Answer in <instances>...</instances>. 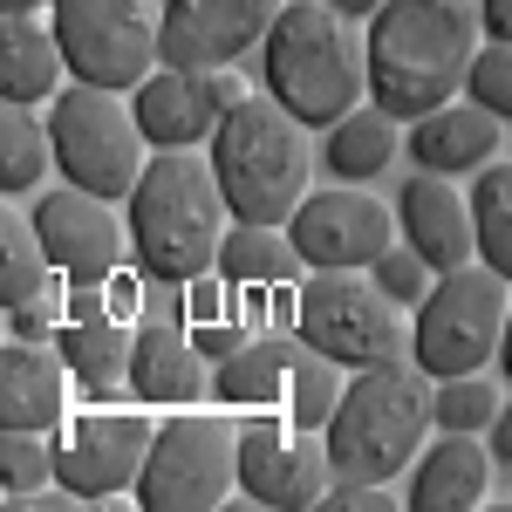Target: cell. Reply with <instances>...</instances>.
<instances>
[{"label": "cell", "mask_w": 512, "mask_h": 512, "mask_svg": "<svg viewBox=\"0 0 512 512\" xmlns=\"http://www.w3.org/2000/svg\"><path fill=\"white\" fill-rule=\"evenodd\" d=\"M76 82L137 89L164 69V7L158 0H55L48 7Z\"/></svg>", "instance_id": "obj_10"}, {"label": "cell", "mask_w": 512, "mask_h": 512, "mask_svg": "<svg viewBox=\"0 0 512 512\" xmlns=\"http://www.w3.org/2000/svg\"><path fill=\"white\" fill-rule=\"evenodd\" d=\"M239 485V424L233 417H205V410H171L151 437V458L137 478V506L144 512H212L226 506Z\"/></svg>", "instance_id": "obj_9"}, {"label": "cell", "mask_w": 512, "mask_h": 512, "mask_svg": "<svg viewBox=\"0 0 512 512\" xmlns=\"http://www.w3.org/2000/svg\"><path fill=\"white\" fill-rule=\"evenodd\" d=\"M396 219H403V239L431 260L437 274L472 267V260H478L472 198L458 192V185H444V171H417V178L396 192Z\"/></svg>", "instance_id": "obj_19"}, {"label": "cell", "mask_w": 512, "mask_h": 512, "mask_svg": "<svg viewBox=\"0 0 512 512\" xmlns=\"http://www.w3.org/2000/svg\"><path fill=\"white\" fill-rule=\"evenodd\" d=\"M294 335L308 349L335 355L342 369H369V362H390L410 349L403 301H390L369 267H315V280H301Z\"/></svg>", "instance_id": "obj_8"}, {"label": "cell", "mask_w": 512, "mask_h": 512, "mask_svg": "<svg viewBox=\"0 0 512 512\" xmlns=\"http://www.w3.org/2000/svg\"><path fill=\"white\" fill-rule=\"evenodd\" d=\"M151 437L158 424L144 410H69V424L55 431V485L82 506L137 492Z\"/></svg>", "instance_id": "obj_11"}, {"label": "cell", "mask_w": 512, "mask_h": 512, "mask_svg": "<svg viewBox=\"0 0 512 512\" xmlns=\"http://www.w3.org/2000/svg\"><path fill=\"white\" fill-rule=\"evenodd\" d=\"M287 233L301 246L308 267H376L396 246L403 219H390V205L355 185H328V192H308L301 212L287 219Z\"/></svg>", "instance_id": "obj_14"}, {"label": "cell", "mask_w": 512, "mask_h": 512, "mask_svg": "<svg viewBox=\"0 0 512 512\" xmlns=\"http://www.w3.org/2000/svg\"><path fill=\"white\" fill-rule=\"evenodd\" d=\"M226 185L212 158H198V144L185 151H158L144 164L137 192H130V246L144 260V274L185 287L198 274H219V246H226Z\"/></svg>", "instance_id": "obj_2"}, {"label": "cell", "mask_w": 512, "mask_h": 512, "mask_svg": "<svg viewBox=\"0 0 512 512\" xmlns=\"http://www.w3.org/2000/svg\"><path fill=\"white\" fill-rule=\"evenodd\" d=\"M410 158L424 164V171H444V178L485 171V164L499 158V117L485 103H444V110L410 123Z\"/></svg>", "instance_id": "obj_22"}, {"label": "cell", "mask_w": 512, "mask_h": 512, "mask_svg": "<svg viewBox=\"0 0 512 512\" xmlns=\"http://www.w3.org/2000/svg\"><path fill=\"white\" fill-rule=\"evenodd\" d=\"M465 89H472V103H485L499 123H512V41H485V48H478Z\"/></svg>", "instance_id": "obj_33"}, {"label": "cell", "mask_w": 512, "mask_h": 512, "mask_svg": "<svg viewBox=\"0 0 512 512\" xmlns=\"http://www.w3.org/2000/svg\"><path fill=\"white\" fill-rule=\"evenodd\" d=\"M41 246L55 260V274L69 280H110L130 246V219H117V198H96L82 185H55L35 198Z\"/></svg>", "instance_id": "obj_15"}, {"label": "cell", "mask_w": 512, "mask_h": 512, "mask_svg": "<svg viewBox=\"0 0 512 512\" xmlns=\"http://www.w3.org/2000/svg\"><path fill=\"white\" fill-rule=\"evenodd\" d=\"M472 219H478V260L512 280V164H485L472 185Z\"/></svg>", "instance_id": "obj_29"}, {"label": "cell", "mask_w": 512, "mask_h": 512, "mask_svg": "<svg viewBox=\"0 0 512 512\" xmlns=\"http://www.w3.org/2000/svg\"><path fill=\"white\" fill-rule=\"evenodd\" d=\"M103 294H110V315L117 321H137V308H144V280L130 274V267H117V274L103 280Z\"/></svg>", "instance_id": "obj_38"}, {"label": "cell", "mask_w": 512, "mask_h": 512, "mask_svg": "<svg viewBox=\"0 0 512 512\" xmlns=\"http://www.w3.org/2000/svg\"><path fill=\"white\" fill-rule=\"evenodd\" d=\"M48 137H55L62 178L96 198H130L151 151H158L137 123V103L123 89H103V82H69L48 103Z\"/></svg>", "instance_id": "obj_6"}, {"label": "cell", "mask_w": 512, "mask_h": 512, "mask_svg": "<svg viewBox=\"0 0 512 512\" xmlns=\"http://www.w3.org/2000/svg\"><path fill=\"white\" fill-rule=\"evenodd\" d=\"M328 7H342V14H349V21H355V14H376L383 0H328Z\"/></svg>", "instance_id": "obj_41"}, {"label": "cell", "mask_w": 512, "mask_h": 512, "mask_svg": "<svg viewBox=\"0 0 512 512\" xmlns=\"http://www.w3.org/2000/svg\"><path fill=\"white\" fill-rule=\"evenodd\" d=\"M369 274H376V287H383L390 301L417 308V301L431 294V274H437V267L424 260V253H417V246H410V239H403V246H390V253H383V260H376Z\"/></svg>", "instance_id": "obj_34"}, {"label": "cell", "mask_w": 512, "mask_h": 512, "mask_svg": "<svg viewBox=\"0 0 512 512\" xmlns=\"http://www.w3.org/2000/svg\"><path fill=\"white\" fill-rule=\"evenodd\" d=\"M396 117L383 110V103H355L349 117L328 130V171L335 178H349V185H362V178H376V171H390V158H396Z\"/></svg>", "instance_id": "obj_26"}, {"label": "cell", "mask_w": 512, "mask_h": 512, "mask_svg": "<svg viewBox=\"0 0 512 512\" xmlns=\"http://www.w3.org/2000/svg\"><path fill=\"white\" fill-rule=\"evenodd\" d=\"M308 267L301 260V246L287 226H253V219H233V233L219 246V274L233 280V287H280V280H294Z\"/></svg>", "instance_id": "obj_25"}, {"label": "cell", "mask_w": 512, "mask_h": 512, "mask_svg": "<svg viewBox=\"0 0 512 512\" xmlns=\"http://www.w3.org/2000/svg\"><path fill=\"white\" fill-rule=\"evenodd\" d=\"M342 362L321 349H294V383H287V417L301 424V431H328V417H335V403H342Z\"/></svg>", "instance_id": "obj_30"}, {"label": "cell", "mask_w": 512, "mask_h": 512, "mask_svg": "<svg viewBox=\"0 0 512 512\" xmlns=\"http://www.w3.org/2000/svg\"><path fill=\"white\" fill-rule=\"evenodd\" d=\"M48 274H55V260L41 246L35 212H0V301L21 308V301L48 294Z\"/></svg>", "instance_id": "obj_28"}, {"label": "cell", "mask_w": 512, "mask_h": 512, "mask_svg": "<svg viewBox=\"0 0 512 512\" xmlns=\"http://www.w3.org/2000/svg\"><path fill=\"white\" fill-rule=\"evenodd\" d=\"M205 158H212L219 185H226L233 219H253V226H287L301 212V198H308V171H315L308 123L267 89L226 110V123L205 144Z\"/></svg>", "instance_id": "obj_4"}, {"label": "cell", "mask_w": 512, "mask_h": 512, "mask_svg": "<svg viewBox=\"0 0 512 512\" xmlns=\"http://www.w3.org/2000/svg\"><path fill=\"white\" fill-rule=\"evenodd\" d=\"M321 506H328V512H390V485H362V478H335Z\"/></svg>", "instance_id": "obj_36"}, {"label": "cell", "mask_w": 512, "mask_h": 512, "mask_svg": "<svg viewBox=\"0 0 512 512\" xmlns=\"http://www.w3.org/2000/svg\"><path fill=\"white\" fill-rule=\"evenodd\" d=\"M76 403L82 390L62 342L7 335V349H0V424L7 431H62Z\"/></svg>", "instance_id": "obj_17"}, {"label": "cell", "mask_w": 512, "mask_h": 512, "mask_svg": "<svg viewBox=\"0 0 512 512\" xmlns=\"http://www.w3.org/2000/svg\"><path fill=\"white\" fill-rule=\"evenodd\" d=\"M437 376L410 355H390V362H369L355 369L335 417H328V465L335 478H362V485H390L403 465H417L424 451V431L437 424Z\"/></svg>", "instance_id": "obj_3"}, {"label": "cell", "mask_w": 512, "mask_h": 512, "mask_svg": "<svg viewBox=\"0 0 512 512\" xmlns=\"http://www.w3.org/2000/svg\"><path fill=\"white\" fill-rule=\"evenodd\" d=\"M478 21L472 0H383L369 14V96L390 110L396 123H417L444 110L478 55Z\"/></svg>", "instance_id": "obj_1"}, {"label": "cell", "mask_w": 512, "mask_h": 512, "mask_svg": "<svg viewBox=\"0 0 512 512\" xmlns=\"http://www.w3.org/2000/svg\"><path fill=\"white\" fill-rule=\"evenodd\" d=\"M478 21L492 41H512V0H478Z\"/></svg>", "instance_id": "obj_39"}, {"label": "cell", "mask_w": 512, "mask_h": 512, "mask_svg": "<svg viewBox=\"0 0 512 512\" xmlns=\"http://www.w3.org/2000/svg\"><path fill=\"white\" fill-rule=\"evenodd\" d=\"M485 492H492V451L478 444V431H444L417 451L410 512H472Z\"/></svg>", "instance_id": "obj_20"}, {"label": "cell", "mask_w": 512, "mask_h": 512, "mask_svg": "<svg viewBox=\"0 0 512 512\" xmlns=\"http://www.w3.org/2000/svg\"><path fill=\"white\" fill-rule=\"evenodd\" d=\"M48 485H55V444H41V431H7V444H0V492H7V506H28Z\"/></svg>", "instance_id": "obj_31"}, {"label": "cell", "mask_w": 512, "mask_h": 512, "mask_svg": "<svg viewBox=\"0 0 512 512\" xmlns=\"http://www.w3.org/2000/svg\"><path fill=\"white\" fill-rule=\"evenodd\" d=\"M335 485V465H328V444H308V431L294 417H246L239 424V492L260 499V506L301 512L321 506Z\"/></svg>", "instance_id": "obj_12"}, {"label": "cell", "mask_w": 512, "mask_h": 512, "mask_svg": "<svg viewBox=\"0 0 512 512\" xmlns=\"http://www.w3.org/2000/svg\"><path fill=\"white\" fill-rule=\"evenodd\" d=\"M76 76L69 55H62V35L55 21H35V14H7L0 21V96L7 103H55Z\"/></svg>", "instance_id": "obj_21"}, {"label": "cell", "mask_w": 512, "mask_h": 512, "mask_svg": "<svg viewBox=\"0 0 512 512\" xmlns=\"http://www.w3.org/2000/svg\"><path fill=\"white\" fill-rule=\"evenodd\" d=\"M499 369H506V383H512V315H506V342H499Z\"/></svg>", "instance_id": "obj_43"}, {"label": "cell", "mask_w": 512, "mask_h": 512, "mask_svg": "<svg viewBox=\"0 0 512 512\" xmlns=\"http://www.w3.org/2000/svg\"><path fill=\"white\" fill-rule=\"evenodd\" d=\"M492 458L512 465V403H499V417H492Z\"/></svg>", "instance_id": "obj_40"}, {"label": "cell", "mask_w": 512, "mask_h": 512, "mask_svg": "<svg viewBox=\"0 0 512 512\" xmlns=\"http://www.w3.org/2000/svg\"><path fill=\"white\" fill-rule=\"evenodd\" d=\"M246 96H253V89H246V76H233V69H178V62H164L151 82L130 89L137 123H144V137H151L158 151L212 144V130L226 123V110L246 103Z\"/></svg>", "instance_id": "obj_13"}, {"label": "cell", "mask_w": 512, "mask_h": 512, "mask_svg": "<svg viewBox=\"0 0 512 512\" xmlns=\"http://www.w3.org/2000/svg\"><path fill=\"white\" fill-rule=\"evenodd\" d=\"M260 48H267V96H280L308 130H335L369 89V48L349 35V14L328 0H287Z\"/></svg>", "instance_id": "obj_5"}, {"label": "cell", "mask_w": 512, "mask_h": 512, "mask_svg": "<svg viewBox=\"0 0 512 512\" xmlns=\"http://www.w3.org/2000/svg\"><path fill=\"white\" fill-rule=\"evenodd\" d=\"M55 164V137L48 117H35V103H7L0 110V192H35Z\"/></svg>", "instance_id": "obj_27"}, {"label": "cell", "mask_w": 512, "mask_h": 512, "mask_svg": "<svg viewBox=\"0 0 512 512\" xmlns=\"http://www.w3.org/2000/svg\"><path fill=\"white\" fill-rule=\"evenodd\" d=\"M492 417H499V390L478 369L437 383V431H492Z\"/></svg>", "instance_id": "obj_32"}, {"label": "cell", "mask_w": 512, "mask_h": 512, "mask_svg": "<svg viewBox=\"0 0 512 512\" xmlns=\"http://www.w3.org/2000/svg\"><path fill=\"white\" fill-rule=\"evenodd\" d=\"M287 0H164V62L233 69L253 41H267Z\"/></svg>", "instance_id": "obj_16"}, {"label": "cell", "mask_w": 512, "mask_h": 512, "mask_svg": "<svg viewBox=\"0 0 512 512\" xmlns=\"http://www.w3.org/2000/svg\"><path fill=\"white\" fill-rule=\"evenodd\" d=\"M130 390H137V403H164V410H185V403H198V396L212 390L205 349L192 342V321L185 315H144L137 321Z\"/></svg>", "instance_id": "obj_18"}, {"label": "cell", "mask_w": 512, "mask_h": 512, "mask_svg": "<svg viewBox=\"0 0 512 512\" xmlns=\"http://www.w3.org/2000/svg\"><path fill=\"white\" fill-rule=\"evenodd\" d=\"M35 7H55V0H0V14H35Z\"/></svg>", "instance_id": "obj_42"}, {"label": "cell", "mask_w": 512, "mask_h": 512, "mask_svg": "<svg viewBox=\"0 0 512 512\" xmlns=\"http://www.w3.org/2000/svg\"><path fill=\"white\" fill-rule=\"evenodd\" d=\"M506 315H512V280L499 267H451L410 315V355L437 383L472 376V369H485L499 355Z\"/></svg>", "instance_id": "obj_7"}, {"label": "cell", "mask_w": 512, "mask_h": 512, "mask_svg": "<svg viewBox=\"0 0 512 512\" xmlns=\"http://www.w3.org/2000/svg\"><path fill=\"white\" fill-rule=\"evenodd\" d=\"M294 349H301V335L287 342V335H253L246 349H233L219 369H212V396L219 403H239V410H274L287 403V383H294Z\"/></svg>", "instance_id": "obj_23"}, {"label": "cell", "mask_w": 512, "mask_h": 512, "mask_svg": "<svg viewBox=\"0 0 512 512\" xmlns=\"http://www.w3.org/2000/svg\"><path fill=\"white\" fill-rule=\"evenodd\" d=\"M192 342L212 355V362H226L233 349H246V342H253V321H192Z\"/></svg>", "instance_id": "obj_37"}, {"label": "cell", "mask_w": 512, "mask_h": 512, "mask_svg": "<svg viewBox=\"0 0 512 512\" xmlns=\"http://www.w3.org/2000/svg\"><path fill=\"white\" fill-rule=\"evenodd\" d=\"M62 321H69V301H62V294H35V301H21V308H7V328L28 335V342H55Z\"/></svg>", "instance_id": "obj_35"}, {"label": "cell", "mask_w": 512, "mask_h": 512, "mask_svg": "<svg viewBox=\"0 0 512 512\" xmlns=\"http://www.w3.org/2000/svg\"><path fill=\"white\" fill-rule=\"evenodd\" d=\"M62 355H69V369H76V390L82 403H110L117 383H130V342H137V328L117 315L103 321H62Z\"/></svg>", "instance_id": "obj_24"}]
</instances>
